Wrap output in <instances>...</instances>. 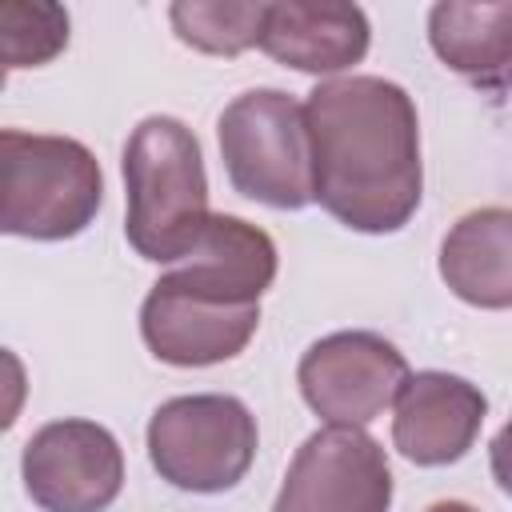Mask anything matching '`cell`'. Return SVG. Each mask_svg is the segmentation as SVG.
Returning <instances> with one entry per match:
<instances>
[{"label": "cell", "mask_w": 512, "mask_h": 512, "mask_svg": "<svg viewBox=\"0 0 512 512\" xmlns=\"http://www.w3.org/2000/svg\"><path fill=\"white\" fill-rule=\"evenodd\" d=\"M304 120L320 208L352 232H400L424 188L412 96L384 76H336L308 92Z\"/></svg>", "instance_id": "obj_1"}, {"label": "cell", "mask_w": 512, "mask_h": 512, "mask_svg": "<svg viewBox=\"0 0 512 512\" xmlns=\"http://www.w3.org/2000/svg\"><path fill=\"white\" fill-rule=\"evenodd\" d=\"M120 164L128 244L152 264H180L212 220L200 140L176 116H148L132 128Z\"/></svg>", "instance_id": "obj_2"}, {"label": "cell", "mask_w": 512, "mask_h": 512, "mask_svg": "<svg viewBox=\"0 0 512 512\" xmlns=\"http://www.w3.org/2000/svg\"><path fill=\"white\" fill-rule=\"evenodd\" d=\"M104 204L96 156L72 136L0 132V228L24 240L80 236Z\"/></svg>", "instance_id": "obj_3"}, {"label": "cell", "mask_w": 512, "mask_h": 512, "mask_svg": "<svg viewBox=\"0 0 512 512\" xmlns=\"http://www.w3.org/2000/svg\"><path fill=\"white\" fill-rule=\"evenodd\" d=\"M232 188L256 204L296 212L312 196V140L304 104L280 88L240 92L216 120Z\"/></svg>", "instance_id": "obj_4"}, {"label": "cell", "mask_w": 512, "mask_h": 512, "mask_svg": "<svg viewBox=\"0 0 512 512\" xmlns=\"http://www.w3.org/2000/svg\"><path fill=\"white\" fill-rule=\"evenodd\" d=\"M256 416L224 392L164 400L148 420V460L180 492H228L256 460Z\"/></svg>", "instance_id": "obj_5"}, {"label": "cell", "mask_w": 512, "mask_h": 512, "mask_svg": "<svg viewBox=\"0 0 512 512\" xmlns=\"http://www.w3.org/2000/svg\"><path fill=\"white\" fill-rule=\"evenodd\" d=\"M408 376L412 372L404 352L392 340L364 328L320 336L296 368L304 404L320 420L344 428H364L388 404H396Z\"/></svg>", "instance_id": "obj_6"}, {"label": "cell", "mask_w": 512, "mask_h": 512, "mask_svg": "<svg viewBox=\"0 0 512 512\" xmlns=\"http://www.w3.org/2000/svg\"><path fill=\"white\" fill-rule=\"evenodd\" d=\"M392 468L364 428H316L292 456L272 512H388Z\"/></svg>", "instance_id": "obj_7"}, {"label": "cell", "mask_w": 512, "mask_h": 512, "mask_svg": "<svg viewBox=\"0 0 512 512\" xmlns=\"http://www.w3.org/2000/svg\"><path fill=\"white\" fill-rule=\"evenodd\" d=\"M260 328V304H236L164 272L140 308V336L148 352L176 368H208L240 356Z\"/></svg>", "instance_id": "obj_8"}, {"label": "cell", "mask_w": 512, "mask_h": 512, "mask_svg": "<svg viewBox=\"0 0 512 512\" xmlns=\"http://www.w3.org/2000/svg\"><path fill=\"white\" fill-rule=\"evenodd\" d=\"M20 476L44 512H104L124 488V452L96 420H52L28 436Z\"/></svg>", "instance_id": "obj_9"}, {"label": "cell", "mask_w": 512, "mask_h": 512, "mask_svg": "<svg viewBox=\"0 0 512 512\" xmlns=\"http://www.w3.org/2000/svg\"><path fill=\"white\" fill-rule=\"evenodd\" d=\"M488 416L484 392L452 372H416L396 396L392 444L420 468L456 464L480 436Z\"/></svg>", "instance_id": "obj_10"}, {"label": "cell", "mask_w": 512, "mask_h": 512, "mask_svg": "<svg viewBox=\"0 0 512 512\" xmlns=\"http://www.w3.org/2000/svg\"><path fill=\"white\" fill-rule=\"evenodd\" d=\"M368 16L360 4L344 0H320V4H268L264 8V28H260V48L312 76H336L352 64L364 60L368 52Z\"/></svg>", "instance_id": "obj_11"}, {"label": "cell", "mask_w": 512, "mask_h": 512, "mask_svg": "<svg viewBox=\"0 0 512 512\" xmlns=\"http://www.w3.org/2000/svg\"><path fill=\"white\" fill-rule=\"evenodd\" d=\"M440 280L472 308H512V208H476L440 240Z\"/></svg>", "instance_id": "obj_12"}, {"label": "cell", "mask_w": 512, "mask_h": 512, "mask_svg": "<svg viewBox=\"0 0 512 512\" xmlns=\"http://www.w3.org/2000/svg\"><path fill=\"white\" fill-rule=\"evenodd\" d=\"M432 52L476 84L512 80V4H436L428 12Z\"/></svg>", "instance_id": "obj_13"}, {"label": "cell", "mask_w": 512, "mask_h": 512, "mask_svg": "<svg viewBox=\"0 0 512 512\" xmlns=\"http://www.w3.org/2000/svg\"><path fill=\"white\" fill-rule=\"evenodd\" d=\"M268 4H232V0H180L168 8L176 36L208 56H240L260 44Z\"/></svg>", "instance_id": "obj_14"}, {"label": "cell", "mask_w": 512, "mask_h": 512, "mask_svg": "<svg viewBox=\"0 0 512 512\" xmlns=\"http://www.w3.org/2000/svg\"><path fill=\"white\" fill-rule=\"evenodd\" d=\"M4 28V64L8 68H36L48 64L68 44V12L56 4H4L0 8Z\"/></svg>", "instance_id": "obj_15"}, {"label": "cell", "mask_w": 512, "mask_h": 512, "mask_svg": "<svg viewBox=\"0 0 512 512\" xmlns=\"http://www.w3.org/2000/svg\"><path fill=\"white\" fill-rule=\"evenodd\" d=\"M488 460H492V476H496L500 492H508V496H512V420L492 436Z\"/></svg>", "instance_id": "obj_16"}, {"label": "cell", "mask_w": 512, "mask_h": 512, "mask_svg": "<svg viewBox=\"0 0 512 512\" xmlns=\"http://www.w3.org/2000/svg\"><path fill=\"white\" fill-rule=\"evenodd\" d=\"M424 512H480V508H472V504H464V500H436V504H428Z\"/></svg>", "instance_id": "obj_17"}]
</instances>
